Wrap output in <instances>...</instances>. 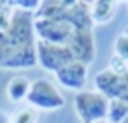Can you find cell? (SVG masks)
I'll list each match as a JSON object with an SVG mask.
<instances>
[{
	"mask_svg": "<svg viewBox=\"0 0 128 123\" xmlns=\"http://www.w3.org/2000/svg\"><path fill=\"white\" fill-rule=\"evenodd\" d=\"M123 123H128V117H126V118H125V120H123Z\"/></svg>",
	"mask_w": 128,
	"mask_h": 123,
	"instance_id": "obj_14",
	"label": "cell"
},
{
	"mask_svg": "<svg viewBox=\"0 0 128 123\" xmlns=\"http://www.w3.org/2000/svg\"><path fill=\"white\" fill-rule=\"evenodd\" d=\"M29 88H31V81L26 76H15L6 84V96L12 102L18 104V102L26 101Z\"/></svg>",
	"mask_w": 128,
	"mask_h": 123,
	"instance_id": "obj_7",
	"label": "cell"
},
{
	"mask_svg": "<svg viewBox=\"0 0 128 123\" xmlns=\"http://www.w3.org/2000/svg\"><path fill=\"white\" fill-rule=\"evenodd\" d=\"M88 66L86 63L80 60H73L66 65L60 66L54 75L57 81L68 91H83L86 81H88Z\"/></svg>",
	"mask_w": 128,
	"mask_h": 123,
	"instance_id": "obj_5",
	"label": "cell"
},
{
	"mask_svg": "<svg viewBox=\"0 0 128 123\" xmlns=\"http://www.w3.org/2000/svg\"><path fill=\"white\" fill-rule=\"evenodd\" d=\"M114 50H115V52H114V55L120 57L122 60H125L128 63V36L125 34V32H122V34L115 39Z\"/></svg>",
	"mask_w": 128,
	"mask_h": 123,
	"instance_id": "obj_10",
	"label": "cell"
},
{
	"mask_svg": "<svg viewBox=\"0 0 128 123\" xmlns=\"http://www.w3.org/2000/svg\"><path fill=\"white\" fill-rule=\"evenodd\" d=\"M109 99L99 91H78L73 97V107L81 123H94L107 120Z\"/></svg>",
	"mask_w": 128,
	"mask_h": 123,
	"instance_id": "obj_2",
	"label": "cell"
},
{
	"mask_svg": "<svg viewBox=\"0 0 128 123\" xmlns=\"http://www.w3.org/2000/svg\"><path fill=\"white\" fill-rule=\"evenodd\" d=\"M0 123H10V117L0 112Z\"/></svg>",
	"mask_w": 128,
	"mask_h": 123,
	"instance_id": "obj_11",
	"label": "cell"
},
{
	"mask_svg": "<svg viewBox=\"0 0 128 123\" xmlns=\"http://www.w3.org/2000/svg\"><path fill=\"white\" fill-rule=\"evenodd\" d=\"M38 122V112L31 105L21 107L10 117V123H36Z\"/></svg>",
	"mask_w": 128,
	"mask_h": 123,
	"instance_id": "obj_9",
	"label": "cell"
},
{
	"mask_svg": "<svg viewBox=\"0 0 128 123\" xmlns=\"http://www.w3.org/2000/svg\"><path fill=\"white\" fill-rule=\"evenodd\" d=\"M94 123H109L107 120H99V122H94Z\"/></svg>",
	"mask_w": 128,
	"mask_h": 123,
	"instance_id": "obj_12",
	"label": "cell"
},
{
	"mask_svg": "<svg viewBox=\"0 0 128 123\" xmlns=\"http://www.w3.org/2000/svg\"><path fill=\"white\" fill-rule=\"evenodd\" d=\"M128 117V102L122 99H110L109 112H107V122L109 123H123Z\"/></svg>",
	"mask_w": 128,
	"mask_h": 123,
	"instance_id": "obj_8",
	"label": "cell"
},
{
	"mask_svg": "<svg viewBox=\"0 0 128 123\" xmlns=\"http://www.w3.org/2000/svg\"><path fill=\"white\" fill-rule=\"evenodd\" d=\"M36 54H38V63L47 71L55 73L60 66L76 60L75 54L68 45L50 44L46 41H36Z\"/></svg>",
	"mask_w": 128,
	"mask_h": 123,
	"instance_id": "obj_4",
	"label": "cell"
},
{
	"mask_svg": "<svg viewBox=\"0 0 128 123\" xmlns=\"http://www.w3.org/2000/svg\"><path fill=\"white\" fill-rule=\"evenodd\" d=\"M120 0H94L91 6V18L94 24H106L115 16Z\"/></svg>",
	"mask_w": 128,
	"mask_h": 123,
	"instance_id": "obj_6",
	"label": "cell"
},
{
	"mask_svg": "<svg viewBox=\"0 0 128 123\" xmlns=\"http://www.w3.org/2000/svg\"><path fill=\"white\" fill-rule=\"evenodd\" d=\"M120 2H128V0H120Z\"/></svg>",
	"mask_w": 128,
	"mask_h": 123,
	"instance_id": "obj_15",
	"label": "cell"
},
{
	"mask_svg": "<svg viewBox=\"0 0 128 123\" xmlns=\"http://www.w3.org/2000/svg\"><path fill=\"white\" fill-rule=\"evenodd\" d=\"M26 102L36 110L52 112L58 110L65 105V97L52 81L46 78H39L31 81V88H29Z\"/></svg>",
	"mask_w": 128,
	"mask_h": 123,
	"instance_id": "obj_3",
	"label": "cell"
},
{
	"mask_svg": "<svg viewBox=\"0 0 128 123\" xmlns=\"http://www.w3.org/2000/svg\"><path fill=\"white\" fill-rule=\"evenodd\" d=\"M34 13L15 8L6 31L0 37V68L21 70L38 65Z\"/></svg>",
	"mask_w": 128,
	"mask_h": 123,
	"instance_id": "obj_1",
	"label": "cell"
},
{
	"mask_svg": "<svg viewBox=\"0 0 128 123\" xmlns=\"http://www.w3.org/2000/svg\"><path fill=\"white\" fill-rule=\"evenodd\" d=\"M123 32H125V34L128 36V28H126V29H125V31H123Z\"/></svg>",
	"mask_w": 128,
	"mask_h": 123,
	"instance_id": "obj_13",
	"label": "cell"
}]
</instances>
